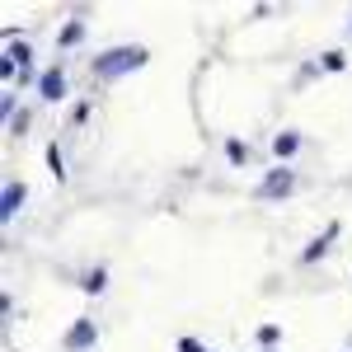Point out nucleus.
<instances>
[{
    "instance_id": "obj_1",
    "label": "nucleus",
    "mask_w": 352,
    "mask_h": 352,
    "mask_svg": "<svg viewBox=\"0 0 352 352\" xmlns=\"http://www.w3.org/2000/svg\"><path fill=\"white\" fill-rule=\"evenodd\" d=\"M151 61V52L132 43V47H109L104 56H94V80H118V76H132Z\"/></svg>"
},
{
    "instance_id": "obj_2",
    "label": "nucleus",
    "mask_w": 352,
    "mask_h": 352,
    "mask_svg": "<svg viewBox=\"0 0 352 352\" xmlns=\"http://www.w3.org/2000/svg\"><path fill=\"white\" fill-rule=\"evenodd\" d=\"M292 192H296V169H292V164H277L268 179L254 188V197H258V202H282V197H292Z\"/></svg>"
},
{
    "instance_id": "obj_3",
    "label": "nucleus",
    "mask_w": 352,
    "mask_h": 352,
    "mask_svg": "<svg viewBox=\"0 0 352 352\" xmlns=\"http://www.w3.org/2000/svg\"><path fill=\"white\" fill-rule=\"evenodd\" d=\"M38 99H43V104H61V99H66V71H61V66H47V71L38 76Z\"/></svg>"
},
{
    "instance_id": "obj_4",
    "label": "nucleus",
    "mask_w": 352,
    "mask_h": 352,
    "mask_svg": "<svg viewBox=\"0 0 352 352\" xmlns=\"http://www.w3.org/2000/svg\"><path fill=\"white\" fill-rule=\"evenodd\" d=\"M94 343H99L94 320H76V324H71V333H66V352H89Z\"/></svg>"
},
{
    "instance_id": "obj_5",
    "label": "nucleus",
    "mask_w": 352,
    "mask_h": 352,
    "mask_svg": "<svg viewBox=\"0 0 352 352\" xmlns=\"http://www.w3.org/2000/svg\"><path fill=\"white\" fill-rule=\"evenodd\" d=\"M338 230H343V226H338V221H329V226H324V235H315V240L300 249V263H320V258L329 254V244L338 240Z\"/></svg>"
},
{
    "instance_id": "obj_6",
    "label": "nucleus",
    "mask_w": 352,
    "mask_h": 352,
    "mask_svg": "<svg viewBox=\"0 0 352 352\" xmlns=\"http://www.w3.org/2000/svg\"><path fill=\"white\" fill-rule=\"evenodd\" d=\"M28 197V184H19V179H10L5 188H0V221H14V212L24 207Z\"/></svg>"
},
{
    "instance_id": "obj_7",
    "label": "nucleus",
    "mask_w": 352,
    "mask_h": 352,
    "mask_svg": "<svg viewBox=\"0 0 352 352\" xmlns=\"http://www.w3.org/2000/svg\"><path fill=\"white\" fill-rule=\"evenodd\" d=\"M296 151H300V132H277V136H272V155H277L282 164L292 160Z\"/></svg>"
},
{
    "instance_id": "obj_8",
    "label": "nucleus",
    "mask_w": 352,
    "mask_h": 352,
    "mask_svg": "<svg viewBox=\"0 0 352 352\" xmlns=\"http://www.w3.org/2000/svg\"><path fill=\"white\" fill-rule=\"evenodd\" d=\"M80 38H85V19H71V24L56 33V47H76Z\"/></svg>"
},
{
    "instance_id": "obj_9",
    "label": "nucleus",
    "mask_w": 352,
    "mask_h": 352,
    "mask_svg": "<svg viewBox=\"0 0 352 352\" xmlns=\"http://www.w3.org/2000/svg\"><path fill=\"white\" fill-rule=\"evenodd\" d=\"M80 287H85V292H89V296H99V292L109 287V272H104V268H89V272H85V277H80Z\"/></svg>"
},
{
    "instance_id": "obj_10",
    "label": "nucleus",
    "mask_w": 352,
    "mask_h": 352,
    "mask_svg": "<svg viewBox=\"0 0 352 352\" xmlns=\"http://www.w3.org/2000/svg\"><path fill=\"white\" fill-rule=\"evenodd\" d=\"M226 160L230 164H249V146H244L240 136H226Z\"/></svg>"
},
{
    "instance_id": "obj_11",
    "label": "nucleus",
    "mask_w": 352,
    "mask_h": 352,
    "mask_svg": "<svg viewBox=\"0 0 352 352\" xmlns=\"http://www.w3.org/2000/svg\"><path fill=\"white\" fill-rule=\"evenodd\" d=\"M47 169H52V179H56V184L66 179V155H61V146H56V141L47 146Z\"/></svg>"
},
{
    "instance_id": "obj_12",
    "label": "nucleus",
    "mask_w": 352,
    "mask_h": 352,
    "mask_svg": "<svg viewBox=\"0 0 352 352\" xmlns=\"http://www.w3.org/2000/svg\"><path fill=\"white\" fill-rule=\"evenodd\" d=\"M320 66H324V71H343V66H348V56L338 52V47H329V52L320 56Z\"/></svg>"
},
{
    "instance_id": "obj_13",
    "label": "nucleus",
    "mask_w": 352,
    "mask_h": 352,
    "mask_svg": "<svg viewBox=\"0 0 352 352\" xmlns=\"http://www.w3.org/2000/svg\"><path fill=\"white\" fill-rule=\"evenodd\" d=\"M277 338H282L277 324H258V343H263V348H277Z\"/></svg>"
},
{
    "instance_id": "obj_14",
    "label": "nucleus",
    "mask_w": 352,
    "mask_h": 352,
    "mask_svg": "<svg viewBox=\"0 0 352 352\" xmlns=\"http://www.w3.org/2000/svg\"><path fill=\"white\" fill-rule=\"evenodd\" d=\"M179 352H207V348H202V343H197L192 333H184V338H179Z\"/></svg>"
},
{
    "instance_id": "obj_15",
    "label": "nucleus",
    "mask_w": 352,
    "mask_h": 352,
    "mask_svg": "<svg viewBox=\"0 0 352 352\" xmlns=\"http://www.w3.org/2000/svg\"><path fill=\"white\" fill-rule=\"evenodd\" d=\"M24 127H28V113H19V118H10V132H14V136H24Z\"/></svg>"
},
{
    "instance_id": "obj_16",
    "label": "nucleus",
    "mask_w": 352,
    "mask_h": 352,
    "mask_svg": "<svg viewBox=\"0 0 352 352\" xmlns=\"http://www.w3.org/2000/svg\"><path fill=\"white\" fill-rule=\"evenodd\" d=\"M258 352H277V348H258Z\"/></svg>"
}]
</instances>
